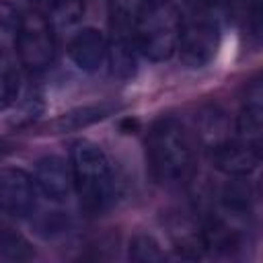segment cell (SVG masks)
Instances as JSON below:
<instances>
[{"mask_svg": "<svg viewBox=\"0 0 263 263\" xmlns=\"http://www.w3.org/2000/svg\"><path fill=\"white\" fill-rule=\"evenodd\" d=\"M146 156L152 177L160 185L185 183L197 162V142L191 129L177 117H160L146 138Z\"/></svg>", "mask_w": 263, "mask_h": 263, "instance_id": "obj_1", "label": "cell"}, {"mask_svg": "<svg viewBox=\"0 0 263 263\" xmlns=\"http://www.w3.org/2000/svg\"><path fill=\"white\" fill-rule=\"evenodd\" d=\"M70 168L82 205L90 212L107 210L115 195V177L105 150L92 140H76L70 148Z\"/></svg>", "mask_w": 263, "mask_h": 263, "instance_id": "obj_2", "label": "cell"}, {"mask_svg": "<svg viewBox=\"0 0 263 263\" xmlns=\"http://www.w3.org/2000/svg\"><path fill=\"white\" fill-rule=\"evenodd\" d=\"M179 33L181 16L175 4L168 0H150L136 25V47L144 58L164 62L177 51Z\"/></svg>", "mask_w": 263, "mask_h": 263, "instance_id": "obj_3", "label": "cell"}, {"mask_svg": "<svg viewBox=\"0 0 263 263\" xmlns=\"http://www.w3.org/2000/svg\"><path fill=\"white\" fill-rule=\"evenodd\" d=\"M14 49L25 68L33 72L49 68L55 58V37L49 18L39 12H29L21 16Z\"/></svg>", "mask_w": 263, "mask_h": 263, "instance_id": "obj_4", "label": "cell"}, {"mask_svg": "<svg viewBox=\"0 0 263 263\" xmlns=\"http://www.w3.org/2000/svg\"><path fill=\"white\" fill-rule=\"evenodd\" d=\"M220 47V25L208 12H197L193 18L181 23V33L177 41L179 60L187 68L208 66Z\"/></svg>", "mask_w": 263, "mask_h": 263, "instance_id": "obj_5", "label": "cell"}, {"mask_svg": "<svg viewBox=\"0 0 263 263\" xmlns=\"http://www.w3.org/2000/svg\"><path fill=\"white\" fill-rule=\"evenodd\" d=\"M210 162L216 171L228 177H247L257 171L261 162V146L249 144L240 138H224L210 146Z\"/></svg>", "mask_w": 263, "mask_h": 263, "instance_id": "obj_6", "label": "cell"}, {"mask_svg": "<svg viewBox=\"0 0 263 263\" xmlns=\"http://www.w3.org/2000/svg\"><path fill=\"white\" fill-rule=\"evenodd\" d=\"M37 187L23 168L0 171V210L14 218H25L37 208Z\"/></svg>", "mask_w": 263, "mask_h": 263, "instance_id": "obj_7", "label": "cell"}, {"mask_svg": "<svg viewBox=\"0 0 263 263\" xmlns=\"http://www.w3.org/2000/svg\"><path fill=\"white\" fill-rule=\"evenodd\" d=\"M33 181H35L37 191L55 203L68 201L74 191L70 162H66L64 158H60L55 154H49V156H43L41 160H37Z\"/></svg>", "mask_w": 263, "mask_h": 263, "instance_id": "obj_8", "label": "cell"}, {"mask_svg": "<svg viewBox=\"0 0 263 263\" xmlns=\"http://www.w3.org/2000/svg\"><path fill=\"white\" fill-rule=\"evenodd\" d=\"M68 55L78 70L92 74L107 62V39L95 27L80 29L68 43Z\"/></svg>", "mask_w": 263, "mask_h": 263, "instance_id": "obj_9", "label": "cell"}, {"mask_svg": "<svg viewBox=\"0 0 263 263\" xmlns=\"http://www.w3.org/2000/svg\"><path fill=\"white\" fill-rule=\"evenodd\" d=\"M117 111H121V105L117 101H101V103H90V105H82L76 109H70L62 115H58L47 129H51V134H68V132H78L84 127H90L111 115H115Z\"/></svg>", "mask_w": 263, "mask_h": 263, "instance_id": "obj_10", "label": "cell"}, {"mask_svg": "<svg viewBox=\"0 0 263 263\" xmlns=\"http://www.w3.org/2000/svg\"><path fill=\"white\" fill-rule=\"evenodd\" d=\"M148 2L150 0H109V41L136 45V25Z\"/></svg>", "mask_w": 263, "mask_h": 263, "instance_id": "obj_11", "label": "cell"}, {"mask_svg": "<svg viewBox=\"0 0 263 263\" xmlns=\"http://www.w3.org/2000/svg\"><path fill=\"white\" fill-rule=\"evenodd\" d=\"M236 132L238 138L261 146L263 136V90L259 82H253V86L247 90V97L242 101V107L236 117Z\"/></svg>", "mask_w": 263, "mask_h": 263, "instance_id": "obj_12", "label": "cell"}, {"mask_svg": "<svg viewBox=\"0 0 263 263\" xmlns=\"http://www.w3.org/2000/svg\"><path fill=\"white\" fill-rule=\"evenodd\" d=\"M253 189L247 177H232L220 191L222 208L232 216H249L253 210Z\"/></svg>", "mask_w": 263, "mask_h": 263, "instance_id": "obj_13", "label": "cell"}, {"mask_svg": "<svg viewBox=\"0 0 263 263\" xmlns=\"http://www.w3.org/2000/svg\"><path fill=\"white\" fill-rule=\"evenodd\" d=\"M84 14L82 0H53L49 4V23L53 29H68Z\"/></svg>", "mask_w": 263, "mask_h": 263, "instance_id": "obj_14", "label": "cell"}, {"mask_svg": "<svg viewBox=\"0 0 263 263\" xmlns=\"http://www.w3.org/2000/svg\"><path fill=\"white\" fill-rule=\"evenodd\" d=\"M129 259L138 263H162L166 259L160 242L150 234H136L129 240Z\"/></svg>", "mask_w": 263, "mask_h": 263, "instance_id": "obj_15", "label": "cell"}, {"mask_svg": "<svg viewBox=\"0 0 263 263\" xmlns=\"http://www.w3.org/2000/svg\"><path fill=\"white\" fill-rule=\"evenodd\" d=\"M18 95V74L6 51H0V111L10 107Z\"/></svg>", "mask_w": 263, "mask_h": 263, "instance_id": "obj_16", "label": "cell"}, {"mask_svg": "<svg viewBox=\"0 0 263 263\" xmlns=\"http://www.w3.org/2000/svg\"><path fill=\"white\" fill-rule=\"evenodd\" d=\"M18 27H21L18 10L10 2L0 0V51H8V47H14Z\"/></svg>", "mask_w": 263, "mask_h": 263, "instance_id": "obj_17", "label": "cell"}, {"mask_svg": "<svg viewBox=\"0 0 263 263\" xmlns=\"http://www.w3.org/2000/svg\"><path fill=\"white\" fill-rule=\"evenodd\" d=\"M232 4L240 10L247 33L259 41L261 37V0H232Z\"/></svg>", "mask_w": 263, "mask_h": 263, "instance_id": "obj_18", "label": "cell"}, {"mask_svg": "<svg viewBox=\"0 0 263 263\" xmlns=\"http://www.w3.org/2000/svg\"><path fill=\"white\" fill-rule=\"evenodd\" d=\"M0 253L8 259H29L33 255L29 242L16 232H2L0 234Z\"/></svg>", "mask_w": 263, "mask_h": 263, "instance_id": "obj_19", "label": "cell"}, {"mask_svg": "<svg viewBox=\"0 0 263 263\" xmlns=\"http://www.w3.org/2000/svg\"><path fill=\"white\" fill-rule=\"evenodd\" d=\"M185 2V6H189L191 10H195V12H208L214 4H218L220 0H183Z\"/></svg>", "mask_w": 263, "mask_h": 263, "instance_id": "obj_20", "label": "cell"}, {"mask_svg": "<svg viewBox=\"0 0 263 263\" xmlns=\"http://www.w3.org/2000/svg\"><path fill=\"white\" fill-rule=\"evenodd\" d=\"M33 2H47V4H51L53 0H33Z\"/></svg>", "mask_w": 263, "mask_h": 263, "instance_id": "obj_21", "label": "cell"}]
</instances>
